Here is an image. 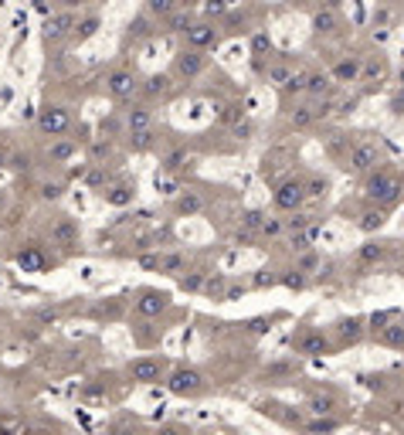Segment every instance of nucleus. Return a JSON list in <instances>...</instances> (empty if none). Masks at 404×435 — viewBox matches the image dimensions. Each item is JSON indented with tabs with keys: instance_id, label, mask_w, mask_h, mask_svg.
Wrapping results in <instances>:
<instances>
[{
	"instance_id": "nucleus-31",
	"label": "nucleus",
	"mask_w": 404,
	"mask_h": 435,
	"mask_svg": "<svg viewBox=\"0 0 404 435\" xmlns=\"http://www.w3.org/2000/svg\"><path fill=\"white\" fill-rule=\"evenodd\" d=\"M163 28H167L170 34H187L190 28H194V11H190V7H187V11L184 7H177V11L163 21Z\"/></svg>"
},
{
	"instance_id": "nucleus-44",
	"label": "nucleus",
	"mask_w": 404,
	"mask_h": 435,
	"mask_svg": "<svg viewBox=\"0 0 404 435\" xmlns=\"http://www.w3.org/2000/svg\"><path fill=\"white\" fill-rule=\"evenodd\" d=\"M126 143H129V150H133V154H146V150L156 143V133L153 129H150V133H129V140Z\"/></svg>"
},
{
	"instance_id": "nucleus-23",
	"label": "nucleus",
	"mask_w": 404,
	"mask_h": 435,
	"mask_svg": "<svg viewBox=\"0 0 404 435\" xmlns=\"http://www.w3.org/2000/svg\"><path fill=\"white\" fill-rule=\"evenodd\" d=\"M102 198H106V204H112V208H126V204L136 201V184H133V181H119V184L106 187Z\"/></svg>"
},
{
	"instance_id": "nucleus-27",
	"label": "nucleus",
	"mask_w": 404,
	"mask_h": 435,
	"mask_svg": "<svg viewBox=\"0 0 404 435\" xmlns=\"http://www.w3.org/2000/svg\"><path fill=\"white\" fill-rule=\"evenodd\" d=\"M265 78H268V82H272V85H275V89H285V82H289V78L295 75V68L289 62H282V58H272V62L265 65V72H262Z\"/></svg>"
},
{
	"instance_id": "nucleus-8",
	"label": "nucleus",
	"mask_w": 404,
	"mask_h": 435,
	"mask_svg": "<svg viewBox=\"0 0 404 435\" xmlns=\"http://www.w3.org/2000/svg\"><path fill=\"white\" fill-rule=\"evenodd\" d=\"M38 129H41L45 136H51V140H62L65 133L72 129V112H68V106L48 102V106L38 112Z\"/></svg>"
},
{
	"instance_id": "nucleus-49",
	"label": "nucleus",
	"mask_w": 404,
	"mask_h": 435,
	"mask_svg": "<svg viewBox=\"0 0 404 435\" xmlns=\"http://www.w3.org/2000/svg\"><path fill=\"white\" fill-rule=\"evenodd\" d=\"M255 289H272V286H279V272H272V269H258L255 272V279H251Z\"/></svg>"
},
{
	"instance_id": "nucleus-53",
	"label": "nucleus",
	"mask_w": 404,
	"mask_h": 435,
	"mask_svg": "<svg viewBox=\"0 0 404 435\" xmlns=\"http://www.w3.org/2000/svg\"><path fill=\"white\" fill-rule=\"evenodd\" d=\"M204 293H207V296H218V299H224V293H228V282H224V276H214V279H207V286H204Z\"/></svg>"
},
{
	"instance_id": "nucleus-50",
	"label": "nucleus",
	"mask_w": 404,
	"mask_h": 435,
	"mask_svg": "<svg viewBox=\"0 0 404 435\" xmlns=\"http://www.w3.org/2000/svg\"><path fill=\"white\" fill-rule=\"evenodd\" d=\"M62 198H65L62 181H45V184H41V201H62Z\"/></svg>"
},
{
	"instance_id": "nucleus-20",
	"label": "nucleus",
	"mask_w": 404,
	"mask_h": 435,
	"mask_svg": "<svg viewBox=\"0 0 404 435\" xmlns=\"http://www.w3.org/2000/svg\"><path fill=\"white\" fill-rule=\"evenodd\" d=\"M306 408H310L316 419H333V415H337V408H340V398H337L333 391H312L310 402H306Z\"/></svg>"
},
{
	"instance_id": "nucleus-38",
	"label": "nucleus",
	"mask_w": 404,
	"mask_h": 435,
	"mask_svg": "<svg viewBox=\"0 0 404 435\" xmlns=\"http://www.w3.org/2000/svg\"><path fill=\"white\" fill-rule=\"evenodd\" d=\"M320 218L310 215V211H295V215L285 218V235H299V232H306L310 225H316Z\"/></svg>"
},
{
	"instance_id": "nucleus-36",
	"label": "nucleus",
	"mask_w": 404,
	"mask_h": 435,
	"mask_svg": "<svg viewBox=\"0 0 404 435\" xmlns=\"http://www.w3.org/2000/svg\"><path fill=\"white\" fill-rule=\"evenodd\" d=\"M265 211H258V208H245V211H241V232H249V235H255V238H258V235H262V225H265Z\"/></svg>"
},
{
	"instance_id": "nucleus-11",
	"label": "nucleus",
	"mask_w": 404,
	"mask_h": 435,
	"mask_svg": "<svg viewBox=\"0 0 404 435\" xmlns=\"http://www.w3.org/2000/svg\"><path fill=\"white\" fill-rule=\"evenodd\" d=\"M204 68H207V55L184 48V51H177V55H173L170 75L177 78V82H194V78H201V75H204Z\"/></svg>"
},
{
	"instance_id": "nucleus-17",
	"label": "nucleus",
	"mask_w": 404,
	"mask_h": 435,
	"mask_svg": "<svg viewBox=\"0 0 404 435\" xmlns=\"http://www.w3.org/2000/svg\"><path fill=\"white\" fill-rule=\"evenodd\" d=\"M51 245H58V249H65V252H72L78 245V221L72 215H58L55 221H51Z\"/></svg>"
},
{
	"instance_id": "nucleus-40",
	"label": "nucleus",
	"mask_w": 404,
	"mask_h": 435,
	"mask_svg": "<svg viewBox=\"0 0 404 435\" xmlns=\"http://www.w3.org/2000/svg\"><path fill=\"white\" fill-rule=\"evenodd\" d=\"M306 75H310V68L295 72V75L285 82V89H282V99H299V95H306Z\"/></svg>"
},
{
	"instance_id": "nucleus-19",
	"label": "nucleus",
	"mask_w": 404,
	"mask_h": 435,
	"mask_svg": "<svg viewBox=\"0 0 404 435\" xmlns=\"http://www.w3.org/2000/svg\"><path fill=\"white\" fill-rule=\"evenodd\" d=\"M371 340L381 343V347H391V350H404V320L394 316V320L384 323L377 333H371Z\"/></svg>"
},
{
	"instance_id": "nucleus-60",
	"label": "nucleus",
	"mask_w": 404,
	"mask_h": 435,
	"mask_svg": "<svg viewBox=\"0 0 404 435\" xmlns=\"http://www.w3.org/2000/svg\"><path fill=\"white\" fill-rule=\"evenodd\" d=\"M4 167H7V154L0 150V171H4Z\"/></svg>"
},
{
	"instance_id": "nucleus-6",
	"label": "nucleus",
	"mask_w": 404,
	"mask_h": 435,
	"mask_svg": "<svg viewBox=\"0 0 404 435\" xmlns=\"http://www.w3.org/2000/svg\"><path fill=\"white\" fill-rule=\"evenodd\" d=\"M126 377L136 381V385H160V381H167V360L153 358V354L129 360L126 364Z\"/></svg>"
},
{
	"instance_id": "nucleus-57",
	"label": "nucleus",
	"mask_w": 404,
	"mask_h": 435,
	"mask_svg": "<svg viewBox=\"0 0 404 435\" xmlns=\"http://www.w3.org/2000/svg\"><path fill=\"white\" fill-rule=\"evenodd\" d=\"M238 296H245V286H228V293H224V303H234Z\"/></svg>"
},
{
	"instance_id": "nucleus-46",
	"label": "nucleus",
	"mask_w": 404,
	"mask_h": 435,
	"mask_svg": "<svg viewBox=\"0 0 404 435\" xmlns=\"http://www.w3.org/2000/svg\"><path fill=\"white\" fill-rule=\"evenodd\" d=\"M201 21H211L214 24V17H228L231 14V4H224V0H211V4H204L201 7Z\"/></svg>"
},
{
	"instance_id": "nucleus-42",
	"label": "nucleus",
	"mask_w": 404,
	"mask_h": 435,
	"mask_svg": "<svg viewBox=\"0 0 404 435\" xmlns=\"http://www.w3.org/2000/svg\"><path fill=\"white\" fill-rule=\"evenodd\" d=\"M279 282L285 286V289H306V286H310V279H306V276H302V272H299L295 265L282 269V272H279Z\"/></svg>"
},
{
	"instance_id": "nucleus-48",
	"label": "nucleus",
	"mask_w": 404,
	"mask_h": 435,
	"mask_svg": "<svg viewBox=\"0 0 404 435\" xmlns=\"http://www.w3.org/2000/svg\"><path fill=\"white\" fill-rule=\"evenodd\" d=\"M285 235V218H265L258 238H282Z\"/></svg>"
},
{
	"instance_id": "nucleus-59",
	"label": "nucleus",
	"mask_w": 404,
	"mask_h": 435,
	"mask_svg": "<svg viewBox=\"0 0 404 435\" xmlns=\"http://www.w3.org/2000/svg\"><path fill=\"white\" fill-rule=\"evenodd\" d=\"M398 89H404V65L398 68Z\"/></svg>"
},
{
	"instance_id": "nucleus-34",
	"label": "nucleus",
	"mask_w": 404,
	"mask_h": 435,
	"mask_svg": "<svg viewBox=\"0 0 404 435\" xmlns=\"http://www.w3.org/2000/svg\"><path fill=\"white\" fill-rule=\"evenodd\" d=\"M160 272L163 276H173V279H180L187 272V255L184 252H167L163 259H160Z\"/></svg>"
},
{
	"instance_id": "nucleus-54",
	"label": "nucleus",
	"mask_w": 404,
	"mask_h": 435,
	"mask_svg": "<svg viewBox=\"0 0 404 435\" xmlns=\"http://www.w3.org/2000/svg\"><path fill=\"white\" fill-rule=\"evenodd\" d=\"M85 184H89V187H102V190H106V173H102V167H95V163H92V171L85 173Z\"/></svg>"
},
{
	"instance_id": "nucleus-51",
	"label": "nucleus",
	"mask_w": 404,
	"mask_h": 435,
	"mask_svg": "<svg viewBox=\"0 0 404 435\" xmlns=\"http://www.w3.org/2000/svg\"><path fill=\"white\" fill-rule=\"evenodd\" d=\"M388 109H391V116H394V119H404V89H394V92H391Z\"/></svg>"
},
{
	"instance_id": "nucleus-16",
	"label": "nucleus",
	"mask_w": 404,
	"mask_h": 435,
	"mask_svg": "<svg viewBox=\"0 0 404 435\" xmlns=\"http://www.w3.org/2000/svg\"><path fill=\"white\" fill-rule=\"evenodd\" d=\"M327 72L333 78V85H357L360 72H364V55H340Z\"/></svg>"
},
{
	"instance_id": "nucleus-7",
	"label": "nucleus",
	"mask_w": 404,
	"mask_h": 435,
	"mask_svg": "<svg viewBox=\"0 0 404 435\" xmlns=\"http://www.w3.org/2000/svg\"><path fill=\"white\" fill-rule=\"evenodd\" d=\"M272 201H275V208L285 211V215L302 211V204H306V184H302V177H282L279 184H275Z\"/></svg>"
},
{
	"instance_id": "nucleus-47",
	"label": "nucleus",
	"mask_w": 404,
	"mask_h": 435,
	"mask_svg": "<svg viewBox=\"0 0 404 435\" xmlns=\"http://www.w3.org/2000/svg\"><path fill=\"white\" fill-rule=\"evenodd\" d=\"M112 154V143L109 140H92L89 143V156H92V163L95 167H102V160Z\"/></svg>"
},
{
	"instance_id": "nucleus-43",
	"label": "nucleus",
	"mask_w": 404,
	"mask_h": 435,
	"mask_svg": "<svg viewBox=\"0 0 404 435\" xmlns=\"http://www.w3.org/2000/svg\"><path fill=\"white\" fill-rule=\"evenodd\" d=\"M187 150H173V154H167L163 156V173H180V171H187Z\"/></svg>"
},
{
	"instance_id": "nucleus-24",
	"label": "nucleus",
	"mask_w": 404,
	"mask_h": 435,
	"mask_svg": "<svg viewBox=\"0 0 404 435\" xmlns=\"http://www.w3.org/2000/svg\"><path fill=\"white\" fill-rule=\"evenodd\" d=\"M204 211V198L197 190H180L173 198V215L177 218H190V215H201Z\"/></svg>"
},
{
	"instance_id": "nucleus-4",
	"label": "nucleus",
	"mask_w": 404,
	"mask_h": 435,
	"mask_svg": "<svg viewBox=\"0 0 404 435\" xmlns=\"http://www.w3.org/2000/svg\"><path fill=\"white\" fill-rule=\"evenodd\" d=\"M167 391L170 394H177V398H197V394H204L207 391V381H204V374L197 371V367H187V364H180V367H173L170 374H167Z\"/></svg>"
},
{
	"instance_id": "nucleus-12",
	"label": "nucleus",
	"mask_w": 404,
	"mask_h": 435,
	"mask_svg": "<svg viewBox=\"0 0 404 435\" xmlns=\"http://www.w3.org/2000/svg\"><path fill=\"white\" fill-rule=\"evenodd\" d=\"M221 38H224L221 28L218 24H211V21H194V28L184 34L187 48H190V51H201V55L204 51H214V48L221 45Z\"/></svg>"
},
{
	"instance_id": "nucleus-13",
	"label": "nucleus",
	"mask_w": 404,
	"mask_h": 435,
	"mask_svg": "<svg viewBox=\"0 0 404 435\" xmlns=\"http://www.w3.org/2000/svg\"><path fill=\"white\" fill-rule=\"evenodd\" d=\"M133 310L143 320H156L160 313L170 310V293H163V289H140L136 299H133Z\"/></svg>"
},
{
	"instance_id": "nucleus-1",
	"label": "nucleus",
	"mask_w": 404,
	"mask_h": 435,
	"mask_svg": "<svg viewBox=\"0 0 404 435\" xmlns=\"http://www.w3.org/2000/svg\"><path fill=\"white\" fill-rule=\"evenodd\" d=\"M404 198V177L394 167H377L373 173L364 177V201L373 204V208H394V204Z\"/></svg>"
},
{
	"instance_id": "nucleus-41",
	"label": "nucleus",
	"mask_w": 404,
	"mask_h": 435,
	"mask_svg": "<svg viewBox=\"0 0 404 435\" xmlns=\"http://www.w3.org/2000/svg\"><path fill=\"white\" fill-rule=\"evenodd\" d=\"M177 7H180L177 0H150V4H146V14L153 17V21H167Z\"/></svg>"
},
{
	"instance_id": "nucleus-35",
	"label": "nucleus",
	"mask_w": 404,
	"mask_h": 435,
	"mask_svg": "<svg viewBox=\"0 0 404 435\" xmlns=\"http://www.w3.org/2000/svg\"><path fill=\"white\" fill-rule=\"evenodd\" d=\"M99 28H102V21H99V14H89V17H82L75 24V34H72V41H89V38H95L99 34Z\"/></svg>"
},
{
	"instance_id": "nucleus-3",
	"label": "nucleus",
	"mask_w": 404,
	"mask_h": 435,
	"mask_svg": "<svg viewBox=\"0 0 404 435\" xmlns=\"http://www.w3.org/2000/svg\"><path fill=\"white\" fill-rule=\"evenodd\" d=\"M293 350L299 358H327L337 347L329 340V330H320V326H302L293 333Z\"/></svg>"
},
{
	"instance_id": "nucleus-32",
	"label": "nucleus",
	"mask_w": 404,
	"mask_h": 435,
	"mask_svg": "<svg viewBox=\"0 0 404 435\" xmlns=\"http://www.w3.org/2000/svg\"><path fill=\"white\" fill-rule=\"evenodd\" d=\"M302 184H306V201H327L329 177H323V173H310V177H302Z\"/></svg>"
},
{
	"instance_id": "nucleus-10",
	"label": "nucleus",
	"mask_w": 404,
	"mask_h": 435,
	"mask_svg": "<svg viewBox=\"0 0 404 435\" xmlns=\"http://www.w3.org/2000/svg\"><path fill=\"white\" fill-rule=\"evenodd\" d=\"M391 75L388 58L377 51V55H364V72H360V95L364 92H377Z\"/></svg>"
},
{
	"instance_id": "nucleus-55",
	"label": "nucleus",
	"mask_w": 404,
	"mask_h": 435,
	"mask_svg": "<svg viewBox=\"0 0 404 435\" xmlns=\"http://www.w3.org/2000/svg\"><path fill=\"white\" fill-rule=\"evenodd\" d=\"M251 133H255V123H251V119H241V123L234 126V140H251Z\"/></svg>"
},
{
	"instance_id": "nucleus-29",
	"label": "nucleus",
	"mask_w": 404,
	"mask_h": 435,
	"mask_svg": "<svg viewBox=\"0 0 404 435\" xmlns=\"http://www.w3.org/2000/svg\"><path fill=\"white\" fill-rule=\"evenodd\" d=\"M320 119H316V109H312V102H295L293 112H289V126L293 129H310V126H316Z\"/></svg>"
},
{
	"instance_id": "nucleus-37",
	"label": "nucleus",
	"mask_w": 404,
	"mask_h": 435,
	"mask_svg": "<svg viewBox=\"0 0 404 435\" xmlns=\"http://www.w3.org/2000/svg\"><path fill=\"white\" fill-rule=\"evenodd\" d=\"M360 106V95H337L333 99V119H350Z\"/></svg>"
},
{
	"instance_id": "nucleus-33",
	"label": "nucleus",
	"mask_w": 404,
	"mask_h": 435,
	"mask_svg": "<svg viewBox=\"0 0 404 435\" xmlns=\"http://www.w3.org/2000/svg\"><path fill=\"white\" fill-rule=\"evenodd\" d=\"M293 265L299 269V272H302V276H306V279H310V276H320V269H323V259H320V252H316V249H310V252H299Z\"/></svg>"
},
{
	"instance_id": "nucleus-22",
	"label": "nucleus",
	"mask_w": 404,
	"mask_h": 435,
	"mask_svg": "<svg viewBox=\"0 0 404 435\" xmlns=\"http://www.w3.org/2000/svg\"><path fill=\"white\" fill-rule=\"evenodd\" d=\"M126 129L129 133H150L153 129V109L140 102V106H129L126 109Z\"/></svg>"
},
{
	"instance_id": "nucleus-18",
	"label": "nucleus",
	"mask_w": 404,
	"mask_h": 435,
	"mask_svg": "<svg viewBox=\"0 0 404 435\" xmlns=\"http://www.w3.org/2000/svg\"><path fill=\"white\" fill-rule=\"evenodd\" d=\"M140 95L146 102H160V99H170L173 95V75L170 72H153V75L143 78Z\"/></svg>"
},
{
	"instance_id": "nucleus-28",
	"label": "nucleus",
	"mask_w": 404,
	"mask_h": 435,
	"mask_svg": "<svg viewBox=\"0 0 404 435\" xmlns=\"http://www.w3.org/2000/svg\"><path fill=\"white\" fill-rule=\"evenodd\" d=\"M384 255H388V245L384 242H367V245H360L357 249V265L360 269H371V265H377V262H384Z\"/></svg>"
},
{
	"instance_id": "nucleus-2",
	"label": "nucleus",
	"mask_w": 404,
	"mask_h": 435,
	"mask_svg": "<svg viewBox=\"0 0 404 435\" xmlns=\"http://www.w3.org/2000/svg\"><path fill=\"white\" fill-rule=\"evenodd\" d=\"M377 167H384V150L377 140H367V136H357L350 143V150L343 156V171L346 173H357V177H367Z\"/></svg>"
},
{
	"instance_id": "nucleus-45",
	"label": "nucleus",
	"mask_w": 404,
	"mask_h": 435,
	"mask_svg": "<svg viewBox=\"0 0 404 435\" xmlns=\"http://www.w3.org/2000/svg\"><path fill=\"white\" fill-rule=\"evenodd\" d=\"M340 429V421L337 419H312L306 421V435H333Z\"/></svg>"
},
{
	"instance_id": "nucleus-9",
	"label": "nucleus",
	"mask_w": 404,
	"mask_h": 435,
	"mask_svg": "<svg viewBox=\"0 0 404 435\" xmlns=\"http://www.w3.org/2000/svg\"><path fill=\"white\" fill-rule=\"evenodd\" d=\"M140 75H136V68H126V65H119V68H112L109 75H106V89H109L112 99H119V102H126V99H133V95L140 92Z\"/></svg>"
},
{
	"instance_id": "nucleus-39",
	"label": "nucleus",
	"mask_w": 404,
	"mask_h": 435,
	"mask_svg": "<svg viewBox=\"0 0 404 435\" xmlns=\"http://www.w3.org/2000/svg\"><path fill=\"white\" fill-rule=\"evenodd\" d=\"M207 279H211V272H204V269H194V272L180 276V289H187V293H204Z\"/></svg>"
},
{
	"instance_id": "nucleus-58",
	"label": "nucleus",
	"mask_w": 404,
	"mask_h": 435,
	"mask_svg": "<svg viewBox=\"0 0 404 435\" xmlns=\"http://www.w3.org/2000/svg\"><path fill=\"white\" fill-rule=\"evenodd\" d=\"M156 435H184V429H177V425H163Z\"/></svg>"
},
{
	"instance_id": "nucleus-30",
	"label": "nucleus",
	"mask_w": 404,
	"mask_h": 435,
	"mask_svg": "<svg viewBox=\"0 0 404 435\" xmlns=\"http://www.w3.org/2000/svg\"><path fill=\"white\" fill-rule=\"evenodd\" d=\"M75 154H78V143L68 140V136H62V140H51V146H48V160H51V163H68Z\"/></svg>"
},
{
	"instance_id": "nucleus-5",
	"label": "nucleus",
	"mask_w": 404,
	"mask_h": 435,
	"mask_svg": "<svg viewBox=\"0 0 404 435\" xmlns=\"http://www.w3.org/2000/svg\"><path fill=\"white\" fill-rule=\"evenodd\" d=\"M367 333H371V330H367V316H340L337 323L329 326V340H333L337 350L360 343Z\"/></svg>"
},
{
	"instance_id": "nucleus-15",
	"label": "nucleus",
	"mask_w": 404,
	"mask_h": 435,
	"mask_svg": "<svg viewBox=\"0 0 404 435\" xmlns=\"http://www.w3.org/2000/svg\"><path fill=\"white\" fill-rule=\"evenodd\" d=\"M75 24H78V17L75 11H55V14L45 21V41L48 45H62L65 38H72L75 34Z\"/></svg>"
},
{
	"instance_id": "nucleus-56",
	"label": "nucleus",
	"mask_w": 404,
	"mask_h": 435,
	"mask_svg": "<svg viewBox=\"0 0 404 435\" xmlns=\"http://www.w3.org/2000/svg\"><path fill=\"white\" fill-rule=\"evenodd\" d=\"M160 259H163L160 252H143V255H140V265H143V269H160Z\"/></svg>"
},
{
	"instance_id": "nucleus-26",
	"label": "nucleus",
	"mask_w": 404,
	"mask_h": 435,
	"mask_svg": "<svg viewBox=\"0 0 404 435\" xmlns=\"http://www.w3.org/2000/svg\"><path fill=\"white\" fill-rule=\"evenodd\" d=\"M340 28H343V21H340V14H337L333 7H323V11H316V14H312V31L323 34V38L337 34Z\"/></svg>"
},
{
	"instance_id": "nucleus-25",
	"label": "nucleus",
	"mask_w": 404,
	"mask_h": 435,
	"mask_svg": "<svg viewBox=\"0 0 404 435\" xmlns=\"http://www.w3.org/2000/svg\"><path fill=\"white\" fill-rule=\"evenodd\" d=\"M156 34V21L150 14H140L129 21V28H126V38L133 41V45H140V41H150Z\"/></svg>"
},
{
	"instance_id": "nucleus-21",
	"label": "nucleus",
	"mask_w": 404,
	"mask_h": 435,
	"mask_svg": "<svg viewBox=\"0 0 404 435\" xmlns=\"http://www.w3.org/2000/svg\"><path fill=\"white\" fill-rule=\"evenodd\" d=\"M354 225H357V232H364V235H377L384 225H388V211H384V208H373V204H367V208L357 215V221H354Z\"/></svg>"
},
{
	"instance_id": "nucleus-14",
	"label": "nucleus",
	"mask_w": 404,
	"mask_h": 435,
	"mask_svg": "<svg viewBox=\"0 0 404 435\" xmlns=\"http://www.w3.org/2000/svg\"><path fill=\"white\" fill-rule=\"evenodd\" d=\"M14 262H17V269H24V272H48L51 255H48V249L41 242H24V245L14 252Z\"/></svg>"
},
{
	"instance_id": "nucleus-52",
	"label": "nucleus",
	"mask_w": 404,
	"mask_h": 435,
	"mask_svg": "<svg viewBox=\"0 0 404 435\" xmlns=\"http://www.w3.org/2000/svg\"><path fill=\"white\" fill-rule=\"evenodd\" d=\"M156 190L160 194H180V187H177V181L170 173H156Z\"/></svg>"
}]
</instances>
